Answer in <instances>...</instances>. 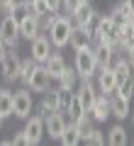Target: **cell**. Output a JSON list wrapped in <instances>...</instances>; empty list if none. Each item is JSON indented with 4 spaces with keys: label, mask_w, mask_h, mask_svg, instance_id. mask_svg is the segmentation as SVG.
Returning a JSON list of instances; mask_svg holds the SVG:
<instances>
[{
    "label": "cell",
    "mask_w": 134,
    "mask_h": 146,
    "mask_svg": "<svg viewBox=\"0 0 134 146\" xmlns=\"http://www.w3.org/2000/svg\"><path fill=\"white\" fill-rule=\"evenodd\" d=\"M63 115H66V122H76L81 115H85V107L81 105V100H78V95H76V93L71 95V102H68V110L63 112Z\"/></svg>",
    "instance_id": "603a6c76"
},
{
    "label": "cell",
    "mask_w": 134,
    "mask_h": 146,
    "mask_svg": "<svg viewBox=\"0 0 134 146\" xmlns=\"http://www.w3.org/2000/svg\"><path fill=\"white\" fill-rule=\"evenodd\" d=\"M115 93H117L119 98H124V100H132V98H134V78L122 80V83L117 85V90H115Z\"/></svg>",
    "instance_id": "f546056e"
},
{
    "label": "cell",
    "mask_w": 134,
    "mask_h": 146,
    "mask_svg": "<svg viewBox=\"0 0 134 146\" xmlns=\"http://www.w3.org/2000/svg\"><path fill=\"white\" fill-rule=\"evenodd\" d=\"M66 129V115L63 112H51L49 117H44V134H49V139H56Z\"/></svg>",
    "instance_id": "9c48e42d"
},
{
    "label": "cell",
    "mask_w": 134,
    "mask_h": 146,
    "mask_svg": "<svg viewBox=\"0 0 134 146\" xmlns=\"http://www.w3.org/2000/svg\"><path fill=\"white\" fill-rule=\"evenodd\" d=\"M78 80H81V78H78L76 68H68V66H66V71L56 78V83H59L56 88H63V90H71V93H73V90H76V85H78Z\"/></svg>",
    "instance_id": "ffe728a7"
},
{
    "label": "cell",
    "mask_w": 134,
    "mask_h": 146,
    "mask_svg": "<svg viewBox=\"0 0 134 146\" xmlns=\"http://www.w3.org/2000/svg\"><path fill=\"white\" fill-rule=\"evenodd\" d=\"M132 20H134V15H132Z\"/></svg>",
    "instance_id": "7bdbcfd3"
},
{
    "label": "cell",
    "mask_w": 134,
    "mask_h": 146,
    "mask_svg": "<svg viewBox=\"0 0 134 146\" xmlns=\"http://www.w3.org/2000/svg\"><path fill=\"white\" fill-rule=\"evenodd\" d=\"M5 54H7V44L3 42V39H0V61L5 58Z\"/></svg>",
    "instance_id": "f35d334b"
},
{
    "label": "cell",
    "mask_w": 134,
    "mask_h": 146,
    "mask_svg": "<svg viewBox=\"0 0 134 146\" xmlns=\"http://www.w3.org/2000/svg\"><path fill=\"white\" fill-rule=\"evenodd\" d=\"M110 17H112V22H115V27H117V29H122V27L127 25L129 20H132V15H129V12L124 10V7H122V3H119L117 7H112V12H110Z\"/></svg>",
    "instance_id": "484cf974"
},
{
    "label": "cell",
    "mask_w": 134,
    "mask_h": 146,
    "mask_svg": "<svg viewBox=\"0 0 134 146\" xmlns=\"http://www.w3.org/2000/svg\"><path fill=\"white\" fill-rule=\"evenodd\" d=\"M83 141H85V144H90V146H103V144H105V134H103L100 129H95V127H93Z\"/></svg>",
    "instance_id": "4dcf8cb0"
},
{
    "label": "cell",
    "mask_w": 134,
    "mask_h": 146,
    "mask_svg": "<svg viewBox=\"0 0 134 146\" xmlns=\"http://www.w3.org/2000/svg\"><path fill=\"white\" fill-rule=\"evenodd\" d=\"M122 7L129 12V15H134V0H122Z\"/></svg>",
    "instance_id": "74e56055"
},
{
    "label": "cell",
    "mask_w": 134,
    "mask_h": 146,
    "mask_svg": "<svg viewBox=\"0 0 134 146\" xmlns=\"http://www.w3.org/2000/svg\"><path fill=\"white\" fill-rule=\"evenodd\" d=\"M29 7H32V15H37V17H39V15H49V12H51V10H49V5H47V0H34Z\"/></svg>",
    "instance_id": "1f68e13d"
},
{
    "label": "cell",
    "mask_w": 134,
    "mask_h": 146,
    "mask_svg": "<svg viewBox=\"0 0 134 146\" xmlns=\"http://www.w3.org/2000/svg\"><path fill=\"white\" fill-rule=\"evenodd\" d=\"M20 54L15 49H7L5 58L0 61V78L5 80V83H15L17 76H20Z\"/></svg>",
    "instance_id": "277c9868"
},
{
    "label": "cell",
    "mask_w": 134,
    "mask_h": 146,
    "mask_svg": "<svg viewBox=\"0 0 134 146\" xmlns=\"http://www.w3.org/2000/svg\"><path fill=\"white\" fill-rule=\"evenodd\" d=\"M0 115L5 117V119L12 115V93H10V88H0Z\"/></svg>",
    "instance_id": "d4e9b609"
},
{
    "label": "cell",
    "mask_w": 134,
    "mask_h": 146,
    "mask_svg": "<svg viewBox=\"0 0 134 146\" xmlns=\"http://www.w3.org/2000/svg\"><path fill=\"white\" fill-rule=\"evenodd\" d=\"M119 42H122L127 49L134 44V20H129L127 25H124L122 29H119Z\"/></svg>",
    "instance_id": "83f0119b"
},
{
    "label": "cell",
    "mask_w": 134,
    "mask_h": 146,
    "mask_svg": "<svg viewBox=\"0 0 134 146\" xmlns=\"http://www.w3.org/2000/svg\"><path fill=\"white\" fill-rule=\"evenodd\" d=\"M3 124H5V117H3V115H0V129H3Z\"/></svg>",
    "instance_id": "ab89813d"
},
{
    "label": "cell",
    "mask_w": 134,
    "mask_h": 146,
    "mask_svg": "<svg viewBox=\"0 0 134 146\" xmlns=\"http://www.w3.org/2000/svg\"><path fill=\"white\" fill-rule=\"evenodd\" d=\"M0 39L7 44V49H17L20 44V22L12 15H5L0 20Z\"/></svg>",
    "instance_id": "5b68a950"
},
{
    "label": "cell",
    "mask_w": 134,
    "mask_h": 146,
    "mask_svg": "<svg viewBox=\"0 0 134 146\" xmlns=\"http://www.w3.org/2000/svg\"><path fill=\"white\" fill-rule=\"evenodd\" d=\"M93 122H95V119H93L90 115H88V112H85V115H81L76 122H73V124H76V129H78V134H81V139H85V136H88V131L93 129Z\"/></svg>",
    "instance_id": "4316f807"
},
{
    "label": "cell",
    "mask_w": 134,
    "mask_h": 146,
    "mask_svg": "<svg viewBox=\"0 0 134 146\" xmlns=\"http://www.w3.org/2000/svg\"><path fill=\"white\" fill-rule=\"evenodd\" d=\"M27 3H29V5H32V3H34V0H27Z\"/></svg>",
    "instance_id": "b9f144b4"
},
{
    "label": "cell",
    "mask_w": 134,
    "mask_h": 146,
    "mask_svg": "<svg viewBox=\"0 0 134 146\" xmlns=\"http://www.w3.org/2000/svg\"><path fill=\"white\" fill-rule=\"evenodd\" d=\"M54 90H56V110H59V112H66L73 93H71V90H63V88H54Z\"/></svg>",
    "instance_id": "f1b7e54d"
},
{
    "label": "cell",
    "mask_w": 134,
    "mask_h": 146,
    "mask_svg": "<svg viewBox=\"0 0 134 146\" xmlns=\"http://www.w3.org/2000/svg\"><path fill=\"white\" fill-rule=\"evenodd\" d=\"M132 127H134V112H132Z\"/></svg>",
    "instance_id": "60d3db41"
},
{
    "label": "cell",
    "mask_w": 134,
    "mask_h": 146,
    "mask_svg": "<svg viewBox=\"0 0 134 146\" xmlns=\"http://www.w3.org/2000/svg\"><path fill=\"white\" fill-rule=\"evenodd\" d=\"M81 3H83V0H63V3H61V10H63V15H71V12L76 10V7L81 5Z\"/></svg>",
    "instance_id": "836d02e7"
},
{
    "label": "cell",
    "mask_w": 134,
    "mask_h": 146,
    "mask_svg": "<svg viewBox=\"0 0 134 146\" xmlns=\"http://www.w3.org/2000/svg\"><path fill=\"white\" fill-rule=\"evenodd\" d=\"M93 12H95V10H93V5H90L88 0H83L81 5H78L76 10L71 12V20H73V25H76V27H83L88 20H90V17H93Z\"/></svg>",
    "instance_id": "ac0fdd59"
},
{
    "label": "cell",
    "mask_w": 134,
    "mask_h": 146,
    "mask_svg": "<svg viewBox=\"0 0 134 146\" xmlns=\"http://www.w3.org/2000/svg\"><path fill=\"white\" fill-rule=\"evenodd\" d=\"M17 0H0V15H12Z\"/></svg>",
    "instance_id": "d6a6232c"
},
{
    "label": "cell",
    "mask_w": 134,
    "mask_h": 146,
    "mask_svg": "<svg viewBox=\"0 0 134 146\" xmlns=\"http://www.w3.org/2000/svg\"><path fill=\"white\" fill-rule=\"evenodd\" d=\"M124 58H127V61H129V66L134 68V44H132V46L127 49V54H124Z\"/></svg>",
    "instance_id": "8d00e7d4"
},
{
    "label": "cell",
    "mask_w": 134,
    "mask_h": 146,
    "mask_svg": "<svg viewBox=\"0 0 134 146\" xmlns=\"http://www.w3.org/2000/svg\"><path fill=\"white\" fill-rule=\"evenodd\" d=\"M98 93H105V95H110V93H115L117 90V76H115V71H112V66H107V68H98Z\"/></svg>",
    "instance_id": "8fae6325"
},
{
    "label": "cell",
    "mask_w": 134,
    "mask_h": 146,
    "mask_svg": "<svg viewBox=\"0 0 134 146\" xmlns=\"http://www.w3.org/2000/svg\"><path fill=\"white\" fill-rule=\"evenodd\" d=\"M32 110H34V100H32V90L27 85L20 88L17 93H12V115L17 119H27Z\"/></svg>",
    "instance_id": "3957f363"
},
{
    "label": "cell",
    "mask_w": 134,
    "mask_h": 146,
    "mask_svg": "<svg viewBox=\"0 0 134 146\" xmlns=\"http://www.w3.org/2000/svg\"><path fill=\"white\" fill-rule=\"evenodd\" d=\"M107 98H110V115L117 117V119H127V115H129V100L119 98L117 93H110Z\"/></svg>",
    "instance_id": "5bb4252c"
},
{
    "label": "cell",
    "mask_w": 134,
    "mask_h": 146,
    "mask_svg": "<svg viewBox=\"0 0 134 146\" xmlns=\"http://www.w3.org/2000/svg\"><path fill=\"white\" fill-rule=\"evenodd\" d=\"M90 42H93V36L88 34L83 27H76V25H73V32H71V36H68V46H71L73 51H78V49L90 46Z\"/></svg>",
    "instance_id": "9a60e30c"
},
{
    "label": "cell",
    "mask_w": 134,
    "mask_h": 146,
    "mask_svg": "<svg viewBox=\"0 0 134 146\" xmlns=\"http://www.w3.org/2000/svg\"><path fill=\"white\" fill-rule=\"evenodd\" d=\"M59 141H61L63 146H78L83 139H81V134H78L76 124H73V122H66V129H63V134L59 136Z\"/></svg>",
    "instance_id": "7402d4cb"
},
{
    "label": "cell",
    "mask_w": 134,
    "mask_h": 146,
    "mask_svg": "<svg viewBox=\"0 0 134 146\" xmlns=\"http://www.w3.org/2000/svg\"><path fill=\"white\" fill-rule=\"evenodd\" d=\"M112 71H115V76H117V83H122V80H127V78H132V73H134V68L129 66V61L124 56H117L112 61Z\"/></svg>",
    "instance_id": "44dd1931"
},
{
    "label": "cell",
    "mask_w": 134,
    "mask_h": 146,
    "mask_svg": "<svg viewBox=\"0 0 134 146\" xmlns=\"http://www.w3.org/2000/svg\"><path fill=\"white\" fill-rule=\"evenodd\" d=\"M39 66V63L34 61V58H22L20 61V76H17V80H20L22 85H27V80H29V76H32V71H34V68Z\"/></svg>",
    "instance_id": "cb8c5ba5"
},
{
    "label": "cell",
    "mask_w": 134,
    "mask_h": 146,
    "mask_svg": "<svg viewBox=\"0 0 134 146\" xmlns=\"http://www.w3.org/2000/svg\"><path fill=\"white\" fill-rule=\"evenodd\" d=\"M105 141H107L110 146H127V129H124L122 124H115L107 129V136H105Z\"/></svg>",
    "instance_id": "d6986e66"
},
{
    "label": "cell",
    "mask_w": 134,
    "mask_h": 146,
    "mask_svg": "<svg viewBox=\"0 0 134 146\" xmlns=\"http://www.w3.org/2000/svg\"><path fill=\"white\" fill-rule=\"evenodd\" d=\"M22 134H25L27 144H39V141L44 139V119H41L39 115H29Z\"/></svg>",
    "instance_id": "52a82bcc"
},
{
    "label": "cell",
    "mask_w": 134,
    "mask_h": 146,
    "mask_svg": "<svg viewBox=\"0 0 134 146\" xmlns=\"http://www.w3.org/2000/svg\"><path fill=\"white\" fill-rule=\"evenodd\" d=\"M47 32H49L51 46L63 49V46H68V36H71V32H73V20L68 15H56V20L51 22V27H49Z\"/></svg>",
    "instance_id": "6da1fadb"
},
{
    "label": "cell",
    "mask_w": 134,
    "mask_h": 146,
    "mask_svg": "<svg viewBox=\"0 0 134 146\" xmlns=\"http://www.w3.org/2000/svg\"><path fill=\"white\" fill-rule=\"evenodd\" d=\"M51 76H49V71L44 66H37L34 71H32V76H29V80H27V88L32 90V93H47L49 88H51Z\"/></svg>",
    "instance_id": "8992f818"
},
{
    "label": "cell",
    "mask_w": 134,
    "mask_h": 146,
    "mask_svg": "<svg viewBox=\"0 0 134 146\" xmlns=\"http://www.w3.org/2000/svg\"><path fill=\"white\" fill-rule=\"evenodd\" d=\"M10 144H15V146H25V144H27V139H25V134L20 131V134H15V136L10 139Z\"/></svg>",
    "instance_id": "e575fe53"
},
{
    "label": "cell",
    "mask_w": 134,
    "mask_h": 146,
    "mask_svg": "<svg viewBox=\"0 0 134 146\" xmlns=\"http://www.w3.org/2000/svg\"><path fill=\"white\" fill-rule=\"evenodd\" d=\"M51 112H59V110H56V90L49 88V90H47V95H44V100H41L39 107H37V115L44 119V117H49Z\"/></svg>",
    "instance_id": "e0dca14e"
},
{
    "label": "cell",
    "mask_w": 134,
    "mask_h": 146,
    "mask_svg": "<svg viewBox=\"0 0 134 146\" xmlns=\"http://www.w3.org/2000/svg\"><path fill=\"white\" fill-rule=\"evenodd\" d=\"M85 112L93 117L95 122H105L110 117V98L105 93H98V95H95V100H93V105H90Z\"/></svg>",
    "instance_id": "30bf717a"
},
{
    "label": "cell",
    "mask_w": 134,
    "mask_h": 146,
    "mask_svg": "<svg viewBox=\"0 0 134 146\" xmlns=\"http://www.w3.org/2000/svg\"><path fill=\"white\" fill-rule=\"evenodd\" d=\"M90 49H93V56H95L98 68H107V66H112V61H115V49L110 46V44L95 42V46H90Z\"/></svg>",
    "instance_id": "7c38bea8"
},
{
    "label": "cell",
    "mask_w": 134,
    "mask_h": 146,
    "mask_svg": "<svg viewBox=\"0 0 134 146\" xmlns=\"http://www.w3.org/2000/svg\"><path fill=\"white\" fill-rule=\"evenodd\" d=\"M76 68L78 78H93L95 73H98V63H95V56H93V49L85 46V49H78L76 51Z\"/></svg>",
    "instance_id": "7a4b0ae2"
},
{
    "label": "cell",
    "mask_w": 134,
    "mask_h": 146,
    "mask_svg": "<svg viewBox=\"0 0 134 146\" xmlns=\"http://www.w3.org/2000/svg\"><path fill=\"white\" fill-rule=\"evenodd\" d=\"M41 66H44V68L49 71L51 80H56L59 76H61L63 71H66V61H63V56H61V54H54V51H51V56H49L44 63H41Z\"/></svg>",
    "instance_id": "2e32d148"
},
{
    "label": "cell",
    "mask_w": 134,
    "mask_h": 146,
    "mask_svg": "<svg viewBox=\"0 0 134 146\" xmlns=\"http://www.w3.org/2000/svg\"><path fill=\"white\" fill-rule=\"evenodd\" d=\"M39 34H41V29H39V22H37V15L29 12L25 20H20V39L32 42V39H37Z\"/></svg>",
    "instance_id": "4fadbf2b"
},
{
    "label": "cell",
    "mask_w": 134,
    "mask_h": 146,
    "mask_svg": "<svg viewBox=\"0 0 134 146\" xmlns=\"http://www.w3.org/2000/svg\"><path fill=\"white\" fill-rule=\"evenodd\" d=\"M29 56L34 58L37 63H44L49 56H51V42H49V36L39 34L37 39L29 42Z\"/></svg>",
    "instance_id": "ba28073f"
},
{
    "label": "cell",
    "mask_w": 134,
    "mask_h": 146,
    "mask_svg": "<svg viewBox=\"0 0 134 146\" xmlns=\"http://www.w3.org/2000/svg\"><path fill=\"white\" fill-rule=\"evenodd\" d=\"M61 3L63 0H47V5H49L51 12H61Z\"/></svg>",
    "instance_id": "d590c367"
}]
</instances>
